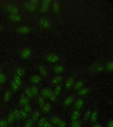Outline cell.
Instances as JSON below:
<instances>
[{
    "mask_svg": "<svg viewBox=\"0 0 113 127\" xmlns=\"http://www.w3.org/2000/svg\"><path fill=\"white\" fill-rule=\"evenodd\" d=\"M58 98L59 97H57L56 95H55L54 93L49 98V100H50V102L52 103H55L58 101Z\"/></svg>",
    "mask_w": 113,
    "mask_h": 127,
    "instance_id": "cell-43",
    "label": "cell"
},
{
    "mask_svg": "<svg viewBox=\"0 0 113 127\" xmlns=\"http://www.w3.org/2000/svg\"></svg>",
    "mask_w": 113,
    "mask_h": 127,
    "instance_id": "cell-54",
    "label": "cell"
},
{
    "mask_svg": "<svg viewBox=\"0 0 113 127\" xmlns=\"http://www.w3.org/2000/svg\"><path fill=\"white\" fill-rule=\"evenodd\" d=\"M39 23L40 26L44 28L48 29L51 28L52 26L51 22L50 20L46 18H41L39 20Z\"/></svg>",
    "mask_w": 113,
    "mask_h": 127,
    "instance_id": "cell-16",
    "label": "cell"
},
{
    "mask_svg": "<svg viewBox=\"0 0 113 127\" xmlns=\"http://www.w3.org/2000/svg\"><path fill=\"white\" fill-rule=\"evenodd\" d=\"M92 88L90 87H84L76 93L77 97H83L89 95L92 91Z\"/></svg>",
    "mask_w": 113,
    "mask_h": 127,
    "instance_id": "cell-10",
    "label": "cell"
},
{
    "mask_svg": "<svg viewBox=\"0 0 113 127\" xmlns=\"http://www.w3.org/2000/svg\"><path fill=\"white\" fill-rule=\"evenodd\" d=\"M75 81V77L73 76L67 78L64 82L63 89L66 92L71 91L73 89Z\"/></svg>",
    "mask_w": 113,
    "mask_h": 127,
    "instance_id": "cell-3",
    "label": "cell"
},
{
    "mask_svg": "<svg viewBox=\"0 0 113 127\" xmlns=\"http://www.w3.org/2000/svg\"><path fill=\"white\" fill-rule=\"evenodd\" d=\"M52 8L54 14L58 15L61 10V5L59 2L58 1H54L52 4Z\"/></svg>",
    "mask_w": 113,
    "mask_h": 127,
    "instance_id": "cell-22",
    "label": "cell"
},
{
    "mask_svg": "<svg viewBox=\"0 0 113 127\" xmlns=\"http://www.w3.org/2000/svg\"><path fill=\"white\" fill-rule=\"evenodd\" d=\"M34 122L31 118L27 120L26 122L24 125V127H34Z\"/></svg>",
    "mask_w": 113,
    "mask_h": 127,
    "instance_id": "cell-41",
    "label": "cell"
},
{
    "mask_svg": "<svg viewBox=\"0 0 113 127\" xmlns=\"http://www.w3.org/2000/svg\"><path fill=\"white\" fill-rule=\"evenodd\" d=\"M76 98V95L71 94L66 96L62 104V112L64 113L71 108Z\"/></svg>",
    "mask_w": 113,
    "mask_h": 127,
    "instance_id": "cell-1",
    "label": "cell"
},
{
    "mask_svg": "<svg viewBox=\"0 0 113 127\" xmlns=\"http://www.w3.org/2000/svg\"><path fill=\"white\" fill-rule=\"evenodd\" d=\"M38 4V0H33L24 2V5L27 10L31 12H34L36 10Z\"/></svg>",
    "mask_w": 113,
    "mask_h": 127,
    "instance_id": "cell-9",
    "label": "cell"
},
{
    "mask_svg": "<svg viewBox=\"0 0 113 127\" xmlns=\"http://www.w3.org/2000/svg\"><path fill=\"white\" fill-rule=\"evenodd\" d=\"M48 121L47 118L46 116H42L37 121V126L38 127H43L44 125Z\"/></svg>",
    "mask_w": 113,
    "mask_h": 127,
    "instance_id": "cell-31",
    "label": "cell"
},
{
    "mask_svg": "<svg viewBox=\"0 0 113 127\" xmlns=\"http://www.w3.org/2000/svg\"><path fill=\"white\" fill-rule=\"evenodd\" d=\"M6 120L8 122V126H12L13 125L14 122L16 120L12 112L9 113V114L8 115Z\"/></svg>",
    "mask_w": 113,
    "mask_h": 127,
    "instance_id": "cell-33",
    "label": "cell"
},
{
    "mask_svg": "<svg viewBox=\"0 0 113 127\" xmlns=\"http://www.w3.org/2000/svg\"><path fill=\"white\" fill-rule=\"evenodd\" d=\"M15 83L19 86V87H20L21 84H22V81H21V79L20 78V77L18 76L17 75H14L13 77V80Z\"/></svg>",
    "mask_w": 113,
    "mask_h": 127,
    "instance_id": "cell-40",
    "label": "cell"
},
{
    "mask_svg": "<svg viewBox=\"0 0 113 127\" xmlns=\"http://www.w3.org/2000/svg\"><path fill=\"white\" fill-rule=\"evenodd\" d=\"M42 79L41 76L38 74H34L31 76L30 78V82L31 83L34 85L38 84L42 81Z\"/></svg>",
    "mask_w": 113,
    "mask_h": 127,
    "instance_id": "cell-21",
    "label": "cell"
},
{
    "mask_svg": "<svg viewBox=\"0 0 113 127\" xmlns=\"http://www.w3.org/2000/svg\"><path fill=\"white\" fill-rule=\"evenodd\" d=\"M99 111L97 105L96 104L94 105L92 107L91 111V117L90 119L89 122L90 125H93L98 122V120L99 117Z\"/></svg>",
    "mask_w": 113,
    "mask_h": 127,
    "instance_id": "cell-4",
    "label": "cell"
},
{
    "mask_svg": "<svg viewBox=\"0 0 113 127\" xmlns=\"http://www.w3.org/2000/svg\"><path fill=\"white\" fill-rule=\"evenodd\" d=\"M106 71L110 73H113V60L108 62L104 66Z\"/></svg>",
    "mask_w": 113,
    "mask_h": 127,
    "instance_id": "cell-26",
    "label": "cell"
},
{
    "mask_svg": "<svg viewBox=\"0 0 113 127\" xmlns=\"http://www.w3.org/2000/svg\"><path fill=\"white\" fill-rule=\"evenodd\" d=\"M1 28H2V27H1V26H0V29H1Z\"/></svg>",
    "mask_w": 113,
    "mask_h": 127,
    "instance_id": "cell-52",
    "label": "cell"
},
{
    "mask_svg": "<svg viewBox=\"0 0 113 127\" xmlns=\"http://www.w3.org/2000/svg\"><path fill=\"white\" fill-rule=\"evenodd\" d=\"M23 109H24V111H25L26 113H27L28 114L31 113L32 112V107L30 104L24 106V107H23Z\"/></svg>",
    "mask_w": 113,
    "mask_h": 127,
    "instance_id": "cell-46",
    "label": "cell"
},
{
    "mask_svg": "<svg viewBox=\"0 0 113 127\" xmlns=\"http://www.w3.org/2000/svg\"><path fill=\"white\" fill-rule=\"evenodd\" d=\"M6 81V76L4 74L0 71V84H4Z\"/></svg>",
    "mask_w": 113,
    "mask_h": 127,
    "instance_id": "cell-44",
    "label": "cell"
},
{
    "mask_svg": "<svg viewBox=\"0 0 113 127\" xmlns=\"http://www.w3.org/2000/svg\"><path fill=\"white\" fill-rule=\"evenodd\" d=\"M8 17L14 22H19L21 20V16L18 14H11Z\"/></svg>",
    "mask_w": 113,
    "mask_h": 127,
    "instance_id": "cell-36",
    "label": "cell"
},
{
    "mask_svg": "<svg viewBox=\"0 0 113 127\" xmlns=\"http://www.w3.org/2000/svg\"><path fill=\"white\" fill-rule=\"evenodd\" d=\"M0 120H1V118H0Z\"/></svg>",
    "mask_w": 113,
    "mask_h": 127,
    "instance_id": "cell-53",
    "label": "cell"
},
{
    "mask_svg": "<svg viewBox=\"0 0 113 127\" xmlns=\"http://www.w3.org/2000/svg\"><path fill=\"white\" fill-rule=\"evenodd\" d=\"M51 1L50 0H43L42 2L41 7H40V11L42 13H46L48 11L50 5L51 4Z\"/></svg>",
    "mask_w": 113,
    "mask_h": 127,
    "instance_id": "cell-17",
    "label": "cell"
},
{
    "mask_svg": "<svg viewBox=\"0 0 113 127\" xmlns=\"http://www.w3.org/2000/svg\"><path fill=\"white\" fill-rule=\"evenodd\" d=\"M12 92L10 90H7L4 94L3 101L5 103H7L10 101L12 97Z\"/></svg>",
    "mask_w": 113,
    "mask_h": 127,
    "instance_id": "cell-28",
    "label": "cell"
},
{
    "mask_svg": "<svg viewBox=\"0 0 113 127\" xmlns=\"http://www.w3.org/2000/svg\"><path fill=\"white\" fill-rule=\"evenodd\" d=\"M41 117H42L41 113L38 110H36V111H34V112L32 114V117L31 118L35 122H37L38 120Z\"/></svg>",
    "mask_w": 113,
    "mask_h": 127,
    "instance_id": "cell-30",
    "label": "cell"
},
{
    "mask_svg": "<svg viewBox=\"0 0 113 127\" xmlns=\"http://www.w3.org/2000/svg\"><path fill=\"white\" fill-rule=\"evenodd\" d=\"M68 127V123L67 122L65 119L62 118L59 123L56 127Z\"/></svg>",
    "mask_w": 113,
    "mask_h": 127,
    "instance_id": "cell-42",
    "label": "cell"
},
{
    "mask_svg": "<svg viewBox=\"0 0 113 127\" xmlns=\"http://www.w3.org/2000/svg\"><path fill=\"white\" fill-rule=\"evenodd\" d=\"M106 127H113V118H110L106 123Z\"/></svg>",
    "mask_w": 113,
    "mask_h": 127,
    "instance_id": "cell-48",
    "label": "cell"
},
{
    "mask_svg": "<svg viewBox=\"0 0 113 127\" xmlns=\"http://www.w3.org/2000/svg\"><path fill=\"white\" fill-rule=\"evenodd\" d=\"M85 81L82 79H78L75 81V84L73 87V90L74 92L76 93L79 90L82 89L83 87H85Z\"/></svg>",
    "mask_w": 113,
    "mask_h": 127,
    "instance_id": "cell-14",
    "label": "cell"
},
{
    "mask_svg": "<svg viewBox=\"0 0 113 127\" xmlns=\"http://www.w3.org/2000/svg\"><path fill=\"white\" fill-rule=\"evenodd\" d=\"M62 119V117L58 113L52 114L50 117V122L54 127H56Z\"/></svg>",
    "mask_w": 113,
    "mask_h": 127,
    "instance_id": "cell-15",
    "label": "cell"
},
{
    "mask_svg": "<svg viewBox=\"0 0 113 127\" xmlns=\"http://www.w3.org/2000/svg\"><path fill=\"white\" fill-rule=\"evenodd\" d=\"M63 90V87L62 85L56 86L54 87V89L53 91V93L55 95H56L57 97H59L60 95L62 94Z\"/></svg>",
    "mask_w": 113,
    "mask_h": 127,
    "instance_id": "cell-25",
    "label": "cell"
},
{
    "mask_svg": "<svg viewBox=\"0 0 113 127\" xmlns=\"http://www.w3.org/2000/svg\"><path fill=\"white\" fill-rule=\"evenodd\" d=\"M7 9L11 14H18L19 9L17 6L13 4H9L7 6Z\"/></svg>",
    "mask_w": 113,
    "mask_h": 127,
    "instance_id": "cell-24",
    "label": "cell"
},
{
    "mask_svg": "<svg viewBox=\"0 0 113 127\" xmlns=\"http://www.w3.org/2000/svg\"><path fill=\"white\" fill-rule=\"evenodd\" d=\"M16 75L19 76L20 77H22L25 74V70L24 67H18L16 68Z\"/></svg>",
    "mask_w": 113,
    "mask_h": 127,
    "instance_id": "cell-37",
    "label": "cell"
},
{
    "mask_svg": "<svg viewBox=\"0 0 113 127\" xmlns=\"http://www.w3.org/2000/svg\"><path fill=\"white\" fill-rule=\"evenodd\" d=\"M83 122L82 119H80L78 120L70 121L69 123H68V127H83Z\"/></svg>",
    "mask_w": 113,
    "mask_h": 127,
    "instance_id": "cell-20",
    "label": "cell"
},
{
    "mask_svg": "<svg viewBox=\"0 0 113 127\" xmlns=\"http://www.w3.org/2000/svg\"><path fill=\"white\" fill-rule=\"evenodd\" d=\"M29 102L30 101L29 98L27 97L24 94L20 95L19 101V105L20 107H24V106L29 104Z\"/></svg>",
    "mask_w": 113,
    "mask_h": 127,
    "instance_id": "cell-19",
    "label": "cell"
},
{
    "mask_svg": "<svg viewBox=\"0 0 113 127\" xmlns=\"http://www.w3.org/2000/svg\"><path fill=\"white\" fill-rule=\"evenodd\" d=\"M83 114L81 111L75 109H70V121L78 120L81 119Z\"/></svg>",
    "mask_w": 113,
    "mask_h": 127,
    "instance_id": "cell-7",
    "label": "cell"
},
{
    "mask_svg": "<svg viewBox=\"0 0 113 127\" xmlns=\"http://www.w3.org/2000/svg\"><path fill=\"white\" fill-rule=\"evenodd\" d=\"M40 96L45 99H49L53 94V91L50 87H44L40 91Z\"/></svg>",
    "mask_w": 113,
    "mask_h": 127,
    "instance_id": "cell-13",
    "label": "cell"
},
{
    "mask_svg": "<svg viewBox=\"0 0 113 127\" xmlns=\"http://www.w3.org/2000/svg\"><path fill=\"white\" fill-rule=\"evenodd\" d=\"M12 113L14 116L15 119L16 121H20L21 120L20 117V111L19 109H15L12 111Z\"/></svg>",
    "mask_w": 113,
    "mask_h": 127,
    "instance_id": "cell-35",
    "label": "cell"
},
{
    "mask_svg": "<svg viewBox=\"0 0 113 127\" xmlns=\"http://www.w3.org/2000/svg\"><path fill=\"white\" fill-rule=\"evenodd\" d=\"M105 70L104 66L99 62H95L92 64L89 67V71L93 74L100 73Z\"/></svg>",
    "mask_w": 113,
    "mask_h": 127,
    "instance_id": "cell-2",
    "label": "cell"
},
{
    "mask_svg": "<svg viewBox=\"0 0 113 127\" xmlns=\"http://www.w3.org/2000/svg\"><path fill=\"white\" fill-rule=\"evenodd\" d=\"M11 89L12 91L14 92L16 91L19 89V86H18L16 84L15 82L12 80L11 83Z\"/></svg>",
    "mask_w": 113,
    "mask_h": 127,
    "instance_id": "cell-45",
    "label": "cell"
},
{
    "mask_svg": "<svg viewBox=\"0 0 113 127\" xmlns=\"http://www.w3.org/2000/svg\"><path fill=\"white\" fill-rule=\"evenodd\" d=\"M91 127H104L103 125L100 123L97 122L93 125H91Z\"/></svg>",
    "mask_w": 113,
    "mask_h": 127,
    "instance_id": "cell-49",
    "label": "cell"
},
{
    "mask_svg": "<svg viewBox=\"0 0 113 127\" xmlns=\"http://www.w3.org/2000/svg\"><path fill=\"white\" fill-rule=\"evenodd\" d=\"M109 103L110 105L112 106V107H113V100H112V101H109Z\"/></svg>",
    "mask_w": 113,
    "mask_h": 127,
    "instance_id": "cell-51",
    "label": "cell"
},
{
    "mask_svg": "<svg viewBox=\"0 0 113 127\" xmlns=\"http://www.w3.org/2000/svg\"><path fill=\"white\" fill-rule=\"evenodd\" d=\"M54 126L52 125L51 124V123L50 122V121L48 120L46 124L44 125L43 127H53Z\"/></svg>",
    "mask_w": 113,
    "mask_h": 127,
    "instance_id": "cell-50",
    "label": "cell"
},
{
    "mask_svg": "<svg viewBox=\"0 0 113 127\" xmlns=\"http://www.w3.org/2000/svg\"><path fill=\"white\" fill-rule=\"evenodd\" d=\"M38 70L40 74L43 77H46L49 75V71L47 68L43 65H40L38 67Z\"/></svg>",
    "mask_w": 113,
    "mask_h": 127,
    "instance_id": "cell-23",
    "label": "cell"
},
{
    "mask_svg": "<svg viewBox=\"0 0 113 127\" xmlns=\"http://www.w3.org/2000/svg\"><path fill=\"white\" fill-rule=\"evenodd\" d=\"M31 54V50L25 48L22 50L20 53V56L24 59H26L29 58Z\"/></svg>",
    "mask_w": 113,
    "mask_h": 127,
    "instance_id": "cell-29",
    "label": "cell"
},
{
    "mask_svg": "<svg viewBox=\"0 0 113 127\" xmlns=\"http://www.w3.org/2000/svg\"><path fill=\"white\" fill-rule=\"evenodd\" d=\"M66 67L61 64H56L52 68V71L55 75H62L66 71Z\"/></svg>",
    "mask_w": 113,
    "mask_h": 127,
    "instance_id": "cell-11",
    "label": "cell"
},
{
    "mask_svg": "<svg viewBox=\"0 0 113 127\" xmlns=\"http://www.w3.org/2000/svg\"><path fill=\"white\" fill-rule=\"evenodd\" d=\"M65 81L64 77L62 75H55L50 80V83L54 87L56 86L62 85Z\"/></svg>",
    "mask_w": 113,
    "mask_h": 127,
    "instance_id": "cell-8",
    "label": "cell"
},
{
    "mask_svg": "<svg viewBox=\"0 0 113 127\" xmlns=\"http://www.w3.org/2000/svg\"><path fill=\"white\" fill-rule=\"evenodd\" d=\"M30 87L33 97H36L38 96L40 93L39 89L38 87L36 85H32Z\"/></svg>",
    "mask_w": 113,
    "mask_h": 127,
    "instance_id": "cell-32",
    "label": "cell"
},
{
    "mask_svg": "<svg viewBox=\"0 0 113 127\" xmlns=\"http://www.w3.org/2000/svg\"><path fill=\"white\" fill-rule=\"evenodd\" d=\"M46 60L49 63L56 64L60 61V57L58 54H49L46 56Z\"/></svg>",
    "mask_w": 113,
    "mask_h": 127,
    "instance_id": "cell-6",
    "label": "cell"
},
{
    "mask_svg": "<svg viewBox=\"0 0 113 127\" xmlns=\"http://www.w3.org/2000/svg\"><path fill=\"white\" fill-rule=\"evenodd\" d=\"M8 125L6 119H1L0 121V127H8Z\"/></svg>",
    "mask_w": 113,
    "mask_h": 127,
    "instance_id": "cell-47",
    "label": "cell"
},
{
    "mask_svg": "<svg viewBox=\"0 0 113 127\" xmlns=\"http://www.w3.org/2000/svg\"><path fill=\"white\" fill-rule=\"evenodd\" d=\"M17 31L18 32L21 33H29L31 29L29 27L26 26H20L17 28Z\"/></svg>",
    "mask_w": 113,
    "mask_h": 127,
    "instance_id": "cell-27",
    "label": "cell"
},
{
    "mask_svg": "<svg viewBox=\"0 0 113 127\" xmlns=\"http://www.w3.org/2000/svg\"><path fill=\"white\" fill-rule=\"evenodd\" d=\"M24 95L28 98H32L33 97L32 91L31 89V87H28L25 88V89L24 90Z\"/></svg>",
    "mask_w": 113,
    "mask_h": 127,
    "instance_id": "cell-39",
    "label": "cell"
},
{
    "mask_svg": "<svg viewBox=\"0 0 113 127\" xmlns=\"http://www.w3.org/2000/svg\"><path fill=\"white\" fill-rule=\"evenodd\" d=\"M20 111L21 119L24 120H28L29 117V114L26 113L25 111H24L23 109H20Z\"/></svg>",
    "mask_w": 113,
    "mask_h": 127,
    "instance_id": "cell-38",
    "label": "cell"
},
{
    "mask_svg": "<svg viewBox=\"0 0 113 127\" xmlns=\"http://www.w3.org/2000/svg\"><path fill=\"white\" fill-rule=\"evenodd\" d=\"M85 102L83 97H76L74 104L70 109H75L79 111H82L85 106Z\"/></svg>",
    "mask_w": 113,
    "mask_h": 127,
    "instance_id": "cell-5",
    "label": "cell"
},
{
    "mask_svg": "<svg viewBox=\"0 0 113 127\" xmlns=\"http://www.w3.org/2000/svg\"><path fill=\"white\" fill-rule=\"evenodd\" d=\"M46 103V99L40 95L38 98V106L40 109H42V108L43 107Z\"/></svg>",
    "mask_w": 113,
    "mask_h": 127,
    "instance_id": "cell-34",
    "label": "cell"
},
{
    "mask_svg": "<svg viewBox=\"0 0 113 127\" xmlns=\"http://www.w3.org/2000/svg\"><path fill=\"white\" fill-rule=\"evenodd\" d=\"M92 109V107L89 106L88 107L87 109H86L85 111L84 112L81 118L84 124H85L86 123L89 122Z\"/></svg>",
    "mask_w": 113,
    "mask_h": 127,
    "instance_id": "cell-12",
    "label": "cell"
},
{
    "mask_svg": "<svg viewBox=\"0 0 113 127\" xmlns=\"http://www.w3.org/2000/svg\"><path fill=\"white\" fill-rule=\"evenodd\" d=\"M53 109V106L51 102H46L45 105H44L41 109L42 113L44 114L48 115L51 113Z\"/></svg>",
    "mask_w": 113,
    "mask_h": 127,
    "instance_id": "cell-18",
    "label": "cell"
}]
</instances>
